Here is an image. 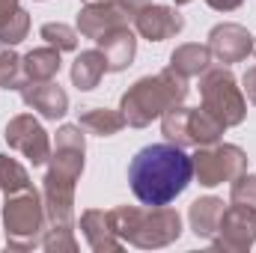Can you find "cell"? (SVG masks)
Instances as JSON below:
<instances>
[{
    "instance_id": "obj_25",
    "label": "cell",
    "mask_w": 256,
    "mask_h": 253,
    "mask_svg": "<svg viewBox=\"0 0 256 253\" xmlns=\"http://www.w3.org/2000/svg\"><path fill=\"white\" fill-rule=\"evenodd\" d=\"M230 200H232L236 206H244V208L256 212V176H250V173H242L238 179H232Z\"/></svg>"
},
{
    "instance_id": "obj_4",
    "label": "cell",
    "mask_w": 256,
    "mask_h": 253,
    "mask_svg": "<svg viewBox=\"0 0 256 253\" xmlns=\"http://www.w3.org/2000/svg\"><path fill=\"white\" fill-rule=\"evenodd\" d=\"M45 202L36 188L15 190L6 196L3 206V226H6V244L15 250H30L42 244L45 236Z\"/></svg>"
},
{
    "instance_id": "obj_10",
    "label": "cell",
    "mask_w": 256,
    "mask_h": 253,
    "mask_svg": "<svg viewBox=\"0 0 256 253\" xmlns=\"http://www.w3.org/2000/svg\"><path fill=\"white\" fill-rule=\"evenodd\" d=\"M208 51H212V57L218 63H224V66L242 63V60H248L254 54V36L248 33V27L226 21V24L212 27V33H208Z\"/></svg>"
},
{
    "instance_id": "obj_16",
    "label": "cell",
    "mask_w": 256,
    "mask_h": 253,
    "mask_svg": "<svg viewBox=\"0 0 256 253\" xmlns=\"http://www.w3.org/2000/svg\"><path fill=\"white\" fill-rule=\"evenodd\" d=\"M224 212H226V208H224V200H218V196H200V200H194L191 212H188L194 236L212 242L214 232H218V226H220Z\"/></svg>"
},
{
    "instance_id": "obj_22",
    "label": "cell",
    "mask_w": 256,
    "mask_h": 253,
    "mask_svg": "<svg viewBox=\"0 0 256 253\" xmlns=\"http://www.w3.org/2000/svg\"><path fill=\"white\" fill-rule=\"evenodd\" d=\"M24 188H30V176H27V170H24L15 158L0 155V190L9 196V194L24 190Z\"/></svg>"
},
{
    "instance_id": "obj_6",
    "label": "cell",
    "mask_w": 256,
    "mask_h": 253,
    "mask_svg": "<svg viewBox=\"0 0 256 253\" xmlns=\"http://www.w3.org/2000/svg\"><path fill=\"white\" fill-rule=\"evenodd\" d=\"M161 131L170 143L176 146H212L224 137L226 128L220 126L212 114H206L202 108H170L161 116Z\"/></svg>"
},
{
    "instance_id": "obj_29",
    "label": "cell",
    "mask_w": 256,
    "mask_h": 253,
    "mask_svg": "<svg viewBox=\"0 0 256 253\" xmlns=\"http://www.w3.org/2000/svg\"><path fill=\"white\" fill-rule=\"evenodd\" d=\"M116 3H120V6H122V9H126L128 15H134V12H137V9H143V6H149V3H152V0H116Z\"/></svg>"
},
{
    "instance_id": "obj_20",
    "label": "cell",
    "mask_w": 256,
    "mask_h": 253,
    "mask_svg": "<svg viewBox=\"0 0 256 253\" xmlns=\"http://www.w3.org/2000/svg\"><path fill=\"white\" fill-rule=\"evenodd\" d=\"M78 126L90 134L110 137L126 128V116H122V110H110V108H84L78 116Z\"/></svg>"
},
{
    "instance_id": "obj_13",
    "label": "cell",
    "mask_w": 256,
    "mask_h": 253,
    "mask_svg": "<svg viewBox=\"0 0 256 253\" xmlns=\"http://www.w3.org/2000/svg\"><path fill=\"white\" fill-rule=\"evenodd\" d=\"M18 90H21L24 104L39 110L45 120H60L68 110V96H66L63 86L54 84V80H24Z\"/></svg>"
},
{
    "instance_id": "obj_15",
    "label": "cell",
    "mask_w": 256,
    "mask_h": 253,
    "mask_svg": "<svg viewBox=\"0 0 256 253\" xmlns=\"http://www.w3.org/2000/svg\"><path fill=\"white\" fill-rule=\"evenodd\" d=\"M98 48H102V54L108 60V72H122V68L131 66L134 54H137V39H134V33L126 24V27H116L108 36H102Z\"/></svg>"
},
{
    "instance_id": "obj_1",
    "label": "cell",
    "mask_w": 256,
    "mask_h": 253,
    "mask_svg": "<svg viewBox=\"0 0 256 253\" xmlns=\"http://www.w3.org/2000/svg\"><path fill=\"white\" fill-rule=\"evenodd\" d=\"M194 179L191 155L176 143L143 146L128 164V185L143 206H170Z\"/></svg>"
},
{
    "instance_id": "obj_26",
    "label": "cell",
    "mask_w": 256,
    "mask_h": 253,
    "mask_svg": "<svg viewBox=\"0 0 256 253\" xmlns=\"http://www.w3.org/2000/svg\"><path fill=\"white\" fill-rule=\"evenodd\" d=\"M42 244H45V250H51V253L78 250V242H74V236H72V226H51V230H45Z\"/></svg>"
},
{
    "instance_id": "obj_28",
    "label": "cell",
    "mask_w": 256,
    "mask_h": 253,
    "mask_svg": "<svg viewBox=\"0 0 256 253\" xmlns=\"http://www.w3.org/2000/svg\"><path fill=\"white\" fill-rule=\"evenodd\" d=\"M212 9H218V12H232V9H238L244 0H206Z\"/></svg>"
},
{
    "instance_id": "obj_5",
    "label": "cell",
    "mask_w": 256,
    "mask_h": 253,
    "mask_svg": "<svg viewBox=\"0 0 256 253\" xmlns=\"http://www.w3.org/2000/svg\"><path fill=\"white\" fill-rule=\"evenodd\" d=\"M200 96H202V110L212 114L224 128L244 122L248 102H244V92L230 68L208 66L202 72V80H200Z\"/></svg>"
},
{
    "instance_id": "obj_21",
    "label": "cell",
    "mask_w": 256,
    "mask_h": 253,
    "mask_svg": "<svg viewBox=\"0 0 256 253\" xmlns=\"http://www.w3.org/2000/svg\"><path fill=\"white\" fill-rule=\"evenodd\" d=\"M27 33H30V15L21 6L12 9V12H6V15H0V45L12 48V45L24 42Z\"/></svg>"
},
{
    "instance_id": "obj_14",
    "label": "cell",
    "mask_w": 256,
    "mask_h": 253,
    "mask_svg": "<svg viewBox=\"0 0 256 253\" xmlns=\"http://www.w3.org/2000/svg\"><path fill=\"white\" fill-rule=\"evenodd\" d=\"M80 230H84L86 244H90L96 253L120 250V248H122V238H120L116 230H114L110 212H102V208H90V212H84V214H80Z\"/></svg>"
},
{
    "instance_id": "obj_18",
    "label": "cell",
    "mask_w": 256,
    "mask_h": 253,
    "mask_svg": "<svg viewBox=\"0 0 256 253\" xmlns=\"http://www.w3.org/2000/svg\"><path fill=\"white\" fill-rule=\"evenodd\" d=\"M21 72H24V80H54L60 72V51L54 45L33 48L21 60Z\"/></svg>"
},
{
    "instance_id": "obj_17",
    "label": "cell",
    "mask_w": 256,
    "mask_h": 253,
    "mask_svg": "<svg viewBox=\"0 0 256 253\" xmlns=\"http://www.w3.org/2000/svg\"><path fill=\"white\" fill-rule=\"evenodd\" d=\"M104 72H108V60H104L102 48L80 51L78 60H74V66H72V84H74L78 90H84V92H86V90H96V86L102 84Z\"/></svg>"
},
{
    "instance_id": "obj_8",
    "label": "cell",
    "mask_w": 256,
    "mask_h": 253,
    "mask_svg": "<svg viewBox=\"0 0 256 253\" xmlns=\"http://www.w3.org/2000/svg\"><path fill=\"white\" fill-rule=\"evenodd\" d=\"M212 244L218 250L230 253H244L256 244V212L244 208V206H230L220 218V226L212 238Z\"/></svg>"
},
{
    "instance_id": "obj_7",
    "label": "cell",
    "mask_w": 256,
    "mask_h": 253,
    "mask_svg": "<svg viewBox=\"0 0 256 253\" xmlns=\"http://www.w3.org/2000/svg\"><path fill=\"white\" fill-rule=\"evenodd\" d=\"M191 161H194V176L206 188L232 182L242 173H248V155L232 143L196 146V155H191Z\"/></svg>"
},
{
    "instance_id": "obj_19",
    "label": "cell",
    "mask_w": 256,
    "mask_h": 253,
    "mask_svg": "<svg viewBox=\"0 0 256 253\" xmlns=\"http://www.w3.org/2000/svg\"><path fill=\"white\" fill-rule=\"evenodd\" d=\"M208 66H212V51H208V45L188 42V45H179V48L170 54V68L179 72L182 78H196V74H202Z\"/></svg>"
},
{
    "instance_id": "obj_23",
    "label": "cell",
    "mask_w": 256,
    "mask_h": 253,
    "mask_svg": "<svg viewBox=\"0 0 256 253\" xmlns=\"http://www.w3.org/2000/svg\"><path fill=\"white\" fill-rule=\"evenodd\" d=\"M42 39L48 42V45H54L57 51H74L78 48V39H80V33L74 30V27H68V24H54V21H48V24H42Z\"/></svg>"
},
{
    "instance_id": "obj_11",
    "label": "cell",
    "mask_w": 256,
    "mask_h": 253,
    "mask_svg": "<svg viewBox=\"0 0 256 253\" xmlns=\"http://www.w3.org/2000/svg\"><path fill=\"white\" fill-rule=\"evenodd\" d=\"M128 24V12L120 3H110V0H96V3H86L80 12H78V33L98 42L102 36H108L110 30L116 27H126Z\"/></svg>"
},
{
    "instance_id": "obj_12",
    "label": "cell",
    "mask_w": 256,
    "mask_h": 253,
    "mask_svg": "<svg viewBox=\"0 0 256 253\" xmlns=\"http://www.w3.org/2000/svg\"><path fill=\"white\" fill-rule=\"evenodd\" d=\"M134 27H137V33H140L143 39H149V42H164V39L182 33L185 18H182V12L173 9V6L149 3V6H143V9L134 12Z\"/></svg>"
},
{
    "instance_id": "obj_2",
    "label": "cell",
    "mask_w": 256,
    "mask_h": 253,
    "mask_svg": "<svg viewBox=\"0 0 256 253\" xmlns=\"http://www.w3.org/2000/svg\"><path fill=\"white\" fill-rule=\"evenodd\" d=\"M188 98V78H182L173 68H164L152 78H140L120 102V110L126 116V126L146 128L152 120L164 116L170 108H179Z\"/></svg>"
},
{
    "instance_id": "obj_3",
    "label": "cell",
    "mask_w": 256,
    "mask_h": 253,
    "mask_svg": "<svg viewBox=\"0 0 256 253\" xmlns=\"http://www.w3.org/2000/svg\"><path fill=\"white\" fill-rule=\"evenodd\" d=\"M110 220L122 242L143 248V250L167 248L182 236V218H179V212H173L167 206H146V208L120 206L110 212Z\"/></svg>"
},
{
    "instance_id": "obj_24",
    "label": "cell",
    "mask_w": 256,
    "mask_h": 253,
    "mask_svg": "<svg viewBox=\"0 0 256 253\" xmlns=\"http://www.w3.org/2000/svg\"><path fill=\"white\" fill-rule=\"evenodd\" d=\"M24 84V72H21V57H15L12 51L0 54V90H18Z\"/></svg>"
},
{
    "instance_id": "obj_27",
    "label": "cell",
    "mask_w": 256,
    "mask_h": 253,
    "mask_svg": "<svg viewBox=\"0 0 256 253\" xmlns=\"http://www.w3.org/2000/svg\"><path fill=\"white\" fill-rule=\"evenodd\" d=\"M242 84H244L248 98L256 104V66H250V68H248V74H244V80H242Z\"/></svg>"
},
{
    "instance_id": "obj_32",
    "label": "cell",
    "mask_w": 256,
    "mask_h": 253,
    "mask_svg": "<svg viewBox=\"0 0 256 253\" xmlns=\"http://www.w3.org/2000/svg\"><path fill=\"white\" fill-rule=\"evenodd\" d=\"M86 3H96V0H86Z\"/></svg>"
},
{
    "instance_id": "obj_30",
    "label": "cell",
    "mask_w": 256,
    "mask_h": 253,
    "mask_svg": "<svg viewBox=\"0 0 256 253\" xmlns=\"http://www.w3.org/2000/svg\"><path fill=\"white\" fill-rule=\"evenodd\" d=\"M12 9H18V0H0V15H6Z\"/></svg>"
},
{
    "instance_id": "obj_9",
    "label": "cell",
    "mask_w": 256,
    "mask_h": 253,
    "mask_svg": "<svg viewBox=\"0 0 256 253\" xmlns=\"http://www.w3.org/2000/svg\"><path fill=\"white\" fill-rule=\"evenodd\" d=\"M6 143L21 152L33 167L45 164L51 158V140H48V131L39 126L30 114H21V116H12L9 126H6Z\"/></svg>"
},
{
    "instance_id": "obj_31",
    "label": "cell",
    "mask_w": 256,
    "mask_h": 253,
    "mask_svg": "<svg viewBox=\"0 0 256 253\" xmlns=\"http://www.w3.org/2000/svg\"><path fill=\"white\" fill-rule=\"evenodd\" d=\"M176 3H191V0H176Z\"/></svg>"
}]
</instances>
